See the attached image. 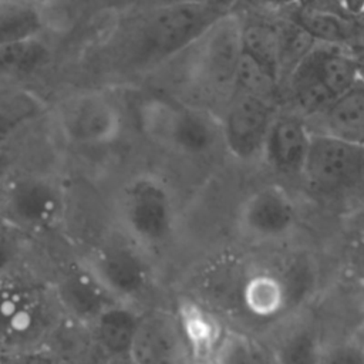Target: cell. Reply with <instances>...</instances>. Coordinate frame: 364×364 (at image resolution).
Segmentation results:
<instances>
[{
  "label": "cell",
  "instance_id": "obj_1",
  "mask_svg": "<svg viewBox=\"0 0 364 364\" xmlns=\"http://www.w3.org/2000/svg\"><path fill=\"white\" fill-rule=\"evenodd\" d=\"M122 51L134 67L162 63L193 46L222 16L198 1L132 10Z\"/></svg>",
  "mask_w": 364,
  "mask_h": 364
},
{
  "label": "cell",
  "instance_id": "obj_2",
  "mask_svg": "<svg viewBox=\"0 0 364 364\" xmlns=\"http://www.w3.org/2000/svg\"><path fill=\"white\" fill-rule=\"evenodd\" d=\"M68 212L70 195L61 175L11 164L0 175V216L34 240L61 233Z\"/></svg>",
  "mask_w": 364,
  "mask_h": 364
},
{
  "label": "cell",
  "instance_id": "obj_3",
  "mask_svg": "<svg viewBox=\"0 0 364 364\" xmlns=\"http://www.w3.org/2000/svg\"><path fill=\"white\" fill-rule=\"evenodd\" d=\"M64 321L46 277L0 279V353L46 347Z\"/></svg>",
  "mask_w": 364,
  "mask_h": 364
},
{
  "label": "cell",
  "instance_id": "obj_4",
  "mask_svg": "<svg viewBox=\"0 0 364 364\" xmlns=\"http://www.w3.org/2000/svg\"><path fill=\"white\" fill-rule=\"evenodd\" d=\"M112 225L154 255L176 230L172 189L156 173L135 172L125 178L112 198Z\"/></svg>",
  "mask_w": 364,
  "mask_h": 364
},
{
  "label": "cell",
  "instance_id": "obj_5",
  "mask_svg": "<svg viewBox=\"0 0 364 364\" xmlns=\"http://www.w3.org/2000/svg\"><path fill=\"white\" fill-rule=\"evenodd\" d=\"M77 253L114 300L145 309L155 282L151 253L114 225Z\"/></svg>",
  "mask_w": 364,
  "mask_h": 364
},
{
  "label": "cell",
  "instance_id": "obj_6",
  "mask_svg": "<svg viewBox=\"0 0 364 364\" xmlns=\"http://www.w3.org/2000/svg\"><path fill=\"white\" fill-rule=\"evenodd\" d=\"M141 124L152 141L188 156L210 154L222 142L219 119L189 104L152 100L141 112Z\"/></svg>",
  "mask_w": 364,
  "mask_h": 364
},
{
  "label": "cell",
  "instance_id": "obj_7",
  "mask_svg": "<svg viewBox=\"0 0 364 364\" xmlns=\"http://www.w3.org/2000/svg\"><path fill=\"white\" fill-rule=\"evenodd\" d=\"M307 189L323 199H347L364 191V146L311 132L301 172Z\"/></svg>",
  "mask_w": 364,
  "mask_h": 364
},
{
  "label": "cell",
  "instance_id": "obj_8",
  "mask_svg": "<svg viewBox=\"0 0 364 364\" xmlns=\"http://www.w3.org/2000/svg\"><path fill=\"white\" fill-rule=\"evenodd\" d=\"M55 124L64 141L77 148H98L114 142L121 132V114L102 92L85 91L60 101Z\"/></svg>",
  "mask_w": 364,
  "mask_h": 364
},
{
  "label": "cell",
  "instance_id": "obj_9",
  "mask_svg": "<svg viewBox=\"0 0 364 364\" xmlns=\"http://www.w3.org/2000/svg\"><path fill=\"white\" fill-rule=\"evenodd\" d=\"M46 279L64 318L81 327H90L108 306L117 301L78 253L58 262Z\"/></svg>",
  "mask_w": 364,
  "mask_h": 364
},
{
  "label": "cell",
  "instance_id": "obj_10",
  "mask_svg": "<svg viewBox=\"0 0 364 364\" xmlns=\"http://www.w3.org/2000/svg\"><path fill=\"white\" fill-rule=\"evenodd\" d=\"M274 115V105L233 88L219 119L222 144L237 161L252 162L260 159Z\"/></svg>",
  "mask_w": 364,
  "mask_h": 364
},
{
  "label": "cell",
  "instance_id": "obj_11",
  "mask_svg": "<svg viewBox=\"0 0 364 364\" xmlns=\"http://www.w3.org/2000/svg\"><path fill=\"white\" fill-rule=\"evenodd\" d=\"M299 208L290 192L276 183L250 192L237 212L243 235L256 242H280L297 228Z\"/></svg>",
  "mask_w": 364,
  "mask_h": 364
},
{
  "label": "cell",
  "instance_id": "obj_12",
  "mask_svg": "<svg viewBox=\"0 0 364 364\" xmlns=\"http://www.w3.org/2000/svg\"><path fill=\"white\" fill-rule=\"evenodd\" d=\"M186 340L178 313L142 309L129 348V364H182Z\"/></svg>",
  "mask_w": 364,
  "mask_h": 364
},
{
  "label": "cell",
  "instance_id": "obj_13",
  "mask_svg": "<svg viewBox=\"0 0 364 364\" xmlns=\"http://www.w3.org/2000/svg\"><path fill=\"white\" fill-rule=\"evenodd\" d=\"M200 70L208 84L218 91L233 90V78L242 54L240 20L235 13L218 18L199 38Z\"/></svg>",
  "mask_w": 364,
  "mask_h": 364
},
{
  "label": "cell",
  "instance_id": "obj_14",
  "mask_svg": "<svg viewBox=\"0 0 364 364\" xmlns=\"http://www.w3.org/2000/svg\"><path fill=\"white\" fill-rule=\"evenodd\" d=\"M310 139L311 131L301 115L276 112L260 159L282 176L300 178Z\"/></svg>",
  "mask_w": 364,
  "mask_h": 364
},
{
  "label": "cell",
  "instance_id": "obj_15",
  "mask_svg": "<svg viewBox=\"0 0 364 364\" xmlns=\"http://www.w3.org/2000/svg\"><path fill=\"white\" fill-rule=\"evenodd\" d=\"M250 267L236 253L212 259L198 279V296L205 307L219 310L242 309V290Z\"/></svg>",
  "mask_w": 364,
  "mask_h": 364
},
{
  "label": "cell",
  "instance_id": "obj_16",
  "mask_svg": "<svg viewBox=\"0 0 364 364\" xmlns=\"http://www.w3.org/2000/svg\"><path fill=\"white\" fill-rule=\"evenodd\" d=\"M287 16L303 27L316 43L341 47L360 60L364 57V18L363 16H344L318 11L300 6L290 7Z\"/></svg>",
  "mask_w": 364,
  "mask_h": 364
},
{
  "label": "cell",
  "instance_id": "obj_17",
  "mask_svg": "<svg viewBox=\"0 0 364 364\" xmlns=\"http://www.w3.org/2000/svg\"><path fill=\"white\" fill-rule=\"evenodd\" d=\"M142 309L115 301L87 327L94 346L108 364H129V348Z\"/></svg>",
  "mask_w": 364,
  "mask_h": 364
},
{
  "label": "cell",
  "instance_id": "obj_18",
  "mask_svg": "<svg viewBox=\"0 0 364 364\" xmlns=\"http://www.w3.org/2000/svg\"><path fill=\"white\" fill-rule=\"evenodd\" d=\"M311 132L364 146V82L361 78L318 115L306 119Z\"/></svg>",
  "mask_w": 364,
  "mask_h": 364
},
{
  "label": "cell",
  "instance_id": "obj_19",
  "mask_svg": "<svg viewBox=\"0 0 364 364\" xmlns=\"http://www.w3.org/2000/svg\"><path fill=\"white\" fill-rule=\"evenodd\" d=\"M291 309L287 290L272 269H252L242 290V310L257 318H274Z\"/></svg>",
  "mask_w": 364,
  "mask_h": 364
},
{
  "label": "cell",
  "instance_id": "obj_20",
  "mask_svg": "<svg viewBox=\"0 0 364 364\" xmlns=\"http://www.w3.org/2000/svg\"><path fill=\"white\" fill-rule=\"evenodd\" d=\"M303 60L334 98L350 90L360 80L361 60L341 47L316 43Z\"/></svg>",
  "mask_w": 364,
  "mask_h": 364
},
{
  "label": "cell",
  "instance_id": "obj_21",
  "mask_svg": "<svg viewBox=\"0 0 364 364\" xmlns=\"http://www.w3.org/2000/svg\"><path fill=\"white\" fill-rule=\"evenodd\" d=\"M48 26L46 4L34 0H0V46L38 40Z\"/></svg>",
  "mask_w": 364,
  "mask_h": 364
},
{
  "label": "cell",
  "instance_id": "obj_22",
  "mask_svg": "<svg viewBox=\"0 0 364 364\" xmlns=\"http://www.w3.org/2000/svg\"><path fill=\"white\" fill-rule=\"evenodd\" d=\"M239 20L242 51L270 68L279 77L280 17L272 18L255 14L246 18L239 17Z\"/></svg>",
  "mask_w": 364,
  "mask_h": 364
},
{
  "label": "cell",
  "instance_id": "obj_23",
  "mask_svg": "<svg viewBox=\"0 0 364 364\" xmlns=\"http://www.w3.org/2000/svg\"><path fill=\"white\" fill-rule=\"evenodd\" d=\"M44 112L43 101L24 91L0 85V154L4 146Z\"/></svg>",
  "mask_w": 364,
  "mask_h": 364
},
{
  "label": "cell",
  "instance_id": "obj_24",
  "mask_svg": "<svg viewBox=\"0 0 364 364\" xmlns=\"http://www.w3.org/2000/svg\"><path fill=\"white\" fill-rule=\"evenodd\" d=\"M212 360L213 364H277L270 344L236 328L222 331Z\"/></svg>",
  "mask_w": 364,
  "mask_h": 364
},
{
  "label": "cell",
  "instance_id": "obj_25",
  "mask_svg": "<svg viewBox=\"0 0 364 364\" xmlns=\"http://www.w3.org/2000/svg\"><path fill=\"white\" fill-rule=\"evenodd\" d=\"M320 343L310 324L297 323L283 328L270 346L277 364H317Z\"/></svg>",
  "mask_w": 364,
  "mask_h": 364
},
{
  "label": "cell",
  "instance_id": "obj_26",
  "mask_svg": "<svg viewBox=\"0 0 364 364\" xmlns=\"http://www.w3.org/2000/svg\"><path fill=\"white\" fill-rule=\"evenodd\" d=\"M37 240L0 216V279L31 273V260Z\"/></svg>",
  "mask_w": 364,
  "mask_h": 364
},
{
  "label": "cell",
  "instance_id": "obj_27",
  "mask_svg": "<svg viewBox=\"0 0 364 364\" xmlns=\"http://www.w3.org/2000/svg\"><path fill=\"white\" fill-rule=\"evenodd\" d=\"M233 88L262 98L276 107L282 84L276 73L242 51L235 71Z\"/></svg>",
  "mask_w": 364,
  "mask_h": 364
},
{
  "label": "cell",
  "instance_id": "obj_28",
  "mask_svg": "<svg viewBox=\"0 0 364 364\" xmlns=\"http://www.w3.org/2000/svg\"><path fill=\"white\" fill-rule=\"evenodd\" d=\"M48 57L41 38L13 46H0V85L7 80L26 77L40 68Z\"/></svg>",
  "mask_w": 364,
  "mask_h": 364
},
{
  "label": "cell",
  "instance_id": "obj_29",
  "mask_svg": "<svg viewBox=\"0 0 364 364\" xmlns=\"http://www.w3.org/2000/svg\"><path fill=\"white\" fill-rule=\"evenodd\" d=\"M316 41L289 16L280 17V53L279 78L282 85L287 81L294 68L311 51Z\"/></svg>",
  "mask_w": 364,
  "mask_h": 364
},
{
  "label": "cell",
  "instance_id": "obj_30",
  "mask_svg": "<svg viewBox=\"0 0 364 364\" xmlns=\"http://www.w3.org/2000/svg\"><path fill=\"white\" fill-rule=\"evenodd\" d=\"M272 270L283 282L291 307L304 300L314 286V266L307 256L289 255Z\"/></svg>",
  "mask_w": 364,
  "mask_h": 364
},
{
  "label": "cell",
  "instance_id": "obj_31",
  "mask_svg": "<svg viewBox=\"0 0 364 364\" xmlns=\"http://www.w3.org/2000/svg\"><path fill=\"white\" fill-rule=\"evenodd\" d=\"M317 364H364V341L350 337L321 340Z\"/></svg>",
  "mask_w": 364,
  "mask_h": 364
},
{
  "label": "cell",
  "instance_id": "obj_32",
  "mask_svg": "<svg viewBox=\"0 0 364 364\" xmlns=\"http://www.w3.org/2000/svg\"><path fill=\"white\" fill-rule=\"evenodd\" d=\"M0 364H63V361L46 346L33 350L3 351Z\"/></svg>",
  "mask_w": 364,
  "mask_h": 364
},
{
  "label": "cell",
  "instance_id": "obj_33",
  "mask_svg": "<svg viewBox=\"0 0 364 364\" xmlns=\"http://www.w3.org/2000/svg\"><path fill=\"white\" fill-rule=\"evenodd\" d=\"M102 0H53L47 4L50 24L54 21L68 23L77 17L81 11L90 7L92 3H101Z\"/></svg>",
  "mask_w": 364,
  "mask_h": 364
},
{
  "label": "cell",
  "instance_id": "obj_34",
  "mask_svg": "<svg viewBox=\"0 0 364 364\" xmlns=\"http://www.w3.org/2000/svg\"><path fill=\"white\" fill-rule=\"evenodd\" d=\"M347 262L354 276L364 284V225L354 230L348 242Z\"/></svg>",
  "mask_w": 364,
  "mask_h": 364
},
{
  "label": "cell",
  "instance_id": "obj_35",
  "mask_svg": "<svg viewBox=\"0 0 364 364\" xmlns=\"http://www.w3.org/2000/svg\"><path fill=\"white\" fill-rule=\"evenodd\" d=\"M195 1L209 7L210 10H213L215 13H218L220 16L233 13L235 6L239 3V0H195Z\"/></svg>",
  "mask_w": 364,
  "mask_h": 364
},
{
  "label": "cell",
  "instance_id": "obj_36",
  "mask_svg": "<svg viewBox=\"0 0 364 364\" xmlns=\"http://www.w3.org/2000/svg\"><path fill=\"white\" fill-rule=\"evenodd\" d=\"M252 3L255 7H260L264 10H283V9H290L296 6L300 0H247Z\"/></svg>",
  "mask_w": 364,
  "mask_h": 364
},
{
  "label": "cell",
  "instance_id": "obj_37",
  "mask_svg": "<svg viewBox=\"0 0 364 364\" xmlns=\"http://www.w3.org/2000/svg\"><path fill=\"white\" fill-rule=\"evenodd\" d=\"M11 162H9V158L4 155V152L0 154V175L7 169V166L10 165Z\"/></svg>",
  "mask_w": 364,
  "mask_h": 364
},
{
  "label": "cell",
  "instance_id": "obj_38",
  "mask_svg": "<svg viewBox=\"0 0 364 364\" xmlns=\"http://www.w3.org/2000/svg\"><path fill=\"white\" fill-rule=\"evenodd\" d=\"M360 78L364 82V63H361V71H360Z\"/></svg>",
  "mask_w": 364,
  "mask_h": 364
},
{
  "label": "cell",
  "instance_id": "obj_39",
  "mask_svg": "<svg viewBox=\"0 0 364 364\" xmlns=\"http://www.w3.org/2000/svg\"><path fill=\"white\" fill-rule=\"evenodd\" d=\"M34 1H38V3H43V4H46V6H47V4H48V3H51L53 0H34Z\"/></svg>",
  "mask_w": 364,
  "mask_h": 364
},
{
  "label": "cell",
  "instance_id": "obj_40",
  "mask_svg": "<svg viewBox=\"0 0 364 364\" xmlns=\"http://www.w3.org/2000/svg\"><path fill=\"white\" fill-rule=\"evenodd\" d=\"M361 63H364V57H363V58H361Z\"/></svg>",
  "mask_w": 364,
  "mask_h": 364
}]
</instances>
